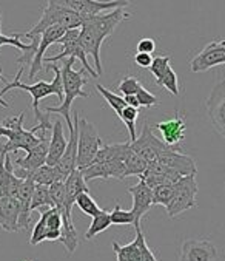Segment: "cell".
I'll use <instances>...</instances> for the list:
<instances>
[{"mask_svg":"<svg viewBox=\"0 0 225 261\" xmlns=\"http://www.w3.org/2000/svg\"><path fill=\"white\" fill-rule=\"evenodd\" d=\"M46 70H52L54 71V79L51 82H46V81H39L33 85H28V84H23L20 82V77L25 71V68H19L16 77L13 82H8L2 91H0V96H4L7 91L13 90V88H20V90H25L31 94V99H33V112H34V116H36V121L39 122L36 127L39 128V132H43L46 133V130H51L52 125H51V119H49V115L48 113H42L40 112V107H39V102L45 97H48L49 94H55L59 97L61 103L64 102V85H62V70L61 67L54 65V64H46Z\"/></svg>","mask_w":225,"mask_h":261,"instance_id":"obj_1","label":"cell"},{"mask_svg":"<svg viewBox=\"0 0 225 261\" xmlns=\"http://www.w3.org/2000/svg\"><path fill=\"white\" fill-rule=\"evenodd\" d=\"M76 59L70 58L64 62V67L61 68L62 70V85H64V102L61 103L59 107H46L45 109V113L51 115V113H58L61 115L67 125H68V130L71 132L74 128V124H73V119H71V106L76 97H90V94L87 91H83V85L88 82V76L85 73V70H74L73 68V64H74Z\"/></svg>","mask_w":225,"mask_h":261,"instance_id":"obj_2","label":"cell"},{"mask_svg":"<svg viewBox=\"0 0 225 261\" xmlns=\"http://www.w3.org/2000/svg\"><path fill=\"white\" fill-rule=\"evenodd\" d=\"M82 23H83V19L74 11L67 10L59 5L48 4L42 13L40 20L23 36L28 39H33V37H39L43 31H46L51 27H64L65 30H76V28H80Z\"/></svg>","mask_w":225,"mask_h":261,"instance_id":"obj_3","label":"cell"},{"mask_svg":"<svg viewBox=\"0 0 225 261\" xmlns=\"http://www.w3.org/2000/svg\"><path fill=\"white\" fill-rule=\"evenodd\" d=\"M23 118H25V113H20L19 116H11L4 121V127L10 130L8 141L7 144L2 145L5 153H16L17 150L30 151L36 145H39L42 139H45V136L43 138L36 136V132H39L37 127H33L31 130H25Z\"/></svg>","mask_w":225,"mask_h":261,"instance_id":"obj_4","label":"cell"},{"mask_svg":"<svg viewBox=\"0 0 225 261\" xmlns=\"http://www.w3.org/2000/svg\"><path fill=\"white\" fill-rule=\"evenodd\" d=\"M103 147V141L93 122L87 118H79V136H77V169H85L93 161L99 150Z\"/></svg>","mask_w":225,"mask_h":261,"instance_id":"obj_5","label":"cell"},{"mask_svg":"<svg viewBox=\"0 0 225 261\" xmlns=\"http://www.w3.org/2000/svg\"><path fill=\"white\" fill-rule=\"evenodd\" d=\"M175 187V195L173 199L170 201L165 208L170 218H176L182 212H187L190 208L198 207L196 195H198V182H196V175H188V176H181L179 181L173 184Z\"/></svg>","mask_w":225,"mask_h":261,"instance_id":"obj_6","label":"cell"},{"mask_svg":"<svg viewBox=\"0 0 225 261\" xmlns=\"http://www.w3.org/2000/svg\"><path fill=\"white\" fill-rule=\"evenodd\" d=\"M79 34H80V28H76V30H67V33L59 39V45H62V51L58 55V56H52V58H46L43 59L45 64H54L58 61H62V59H77L80 61L82 67L85 71H88V74L91 77H97L99 74L96 73V70L88 64L87 61V53L85 49L80 43V39H79Z\"/></svg>","mask_w":225,"mask_h":261,"instance_id":"obj_7","label":"cell"},{"mask_svg":"<svg viewBox=\"0 0 225 261\" xmlns=\"http://www.w3.org/2000/svg\"><path fill=\"white\" fill-rule=\"evenodd\" d=\"M48 4L71 10L83 20H87L90 17L102 14L106 10L125 8L128 7V0H111V2H103V0H48Z\"/></svg>","mask_w":225,"mask_h":261,"instance_id":"obj_8","label":"cell"},{"mask_svg":"<svg viewBox=\"0 0 225 261\" xmlns=\"http://www.w3.org/2000/svg\"><path fill=\"white\" fill-rule=\"evenodd\" d=\"M134 229H136V238L130 244L122 246L118 241H112V249L116 252L118 261H157L153 250L147 244L140 226Z\"/></svg>","mask_w":225,"mask_h":261,"instance_id":"obj_9","label":"cell"},{"mask_svg":"<svg viewBox=\"0 0 225 261\" xmlns=\"http://www.w3.org/2000/svg\"><path fill=\"white\" fill-rule=\"evenodd\" d=\"M217 65H225V39L207 43L190 62L193 73H204Z\"/></svg>","mask_w":225,"mask_h":261,"instance_id":"obj_10","label":"cell"},{"mask_svg":"<svg viewBox=\"0 0 225 261\" xmlns=\"http://www.w3.org/2000/svg\"><path fill=\"white\" fill-rule=\"evenodd\" d=\"M205 106L213 128L225 139V79L214 85Z\"/></svg>","mask_w":225,"mask_h":261,"instance_id":"obj_11","label":"cell"},{"mask_svg":"<svg viewBox=\"0 0 225 261\" xmlns=\"http://www.w3.org/2000/svg\"><path fill=\"white\" fill-rule=\"evenodd\" d=\"M130 145H131V150L134 153H137L140 158H144L147 163L156 161L157 160V154L160 151H163L165 148L170 147V145L165 144L160 138H157L153 133V130H151V127H150L148 122L144 124V128H142L140 136L136 141L130 142Z\"/></svg>","mask_w":225,"mask_h":261,"instance_id":"obj_12","label":"cell"},{"mask_svg":"<svg viewBox=\"0 0 225 261\" xmlns=\"http://www.w3.org/2000/svg\"><path fill=\"white\" fill-rule=\"evenodd\" d=\"M160 164L173 169L175 172H178L181 176H188V175H196L198 173V167L196 163L191 156L182 153L181 147H168L163 151H160L157 154V160Z\"/></svg>","mask_w":225,"mask_h":261,"instance_id":"obj_13","label":"cell"},{"mask_svg":"<svg viewBox=\"0 0 225 261\" xmlns=\"http://www.w3.org/2000/svg\"><path fill=\"white\" fill-rule=\"evenodd\" d=\"M217 249L205 238H190L181 246L179 261H216Z\"/></svg>","mask_w":225,"mask_h":261,"instance_id":"obj_14","label":"cell"},{"mask_svg":"<svg viewBox=\"0 0 225 261\" xmlns=\"http://www.w3.org/2000/svg\"><path fill=\"white\" fill-rule=\"evenodd\" d=\"M127 19H130V13H127L125 8H116V10H111L106 14H97L94 17H90L83 20V23L91 27L94 31H97L100 36L106 39Z\"/></svg>","mask_w":225,"mask_h":261,"instance_id":"obj_15","label":"cell"},{"mask_svg":"<svg viewBox=\"0 0 225 261\" xmlns=\"http://www.w3.org/2000/svg\"><path fill=\"white\" fill-rule=\"evenodd\" d=\"M48 145L49 142L45 139L40 141L39 145H36L33 150L26 151V154L23 158H17L14 161L13 166L19 167V175L20 178H26L28 175H31L33 172H36L37 169H40L42 166L46 164V156H48Z\"/></svg>","mask_w":225,"mask_h":261,"instance_id":"obj_16","label":"cell"},{"mask_svg":"<svg viewBox=\"0 0 225 261\" xmlns=\"http://www.w3.org/2000/svg\"><path fill=\"white\" fill-rule=\"evenodd\" d=\"M128 192L133 196L131 212L134 215V227H137L140 226L142 217L153 207V189L144 179H139V182L131 186Z\"/></svg>","mask_w":225,"mask_h":261,"instance_id":"obj_17","label":"cell"},{"mask_svg":"<svg viewBox=\"0 0 225 261\" xmlns=\"http://www.w3.org/2000/svg\"><path fill=\"white\" fill-rule=\"evenodd\" d=\"M85 181L91 179H109L116 178L119 181L125 179V166L122 161H100V163H93L85 169H80Z\"/></svg>","mask_w":225,"mask_h":261,"instance_id":"obj_18","label":"cell"},{"mask_svg":"<svg viewBox=\"0 0 225 261\" xmlns=\"http://www.w3.org/2000/svg\"><path fill=\"white\" fill-rule=\"evenodd\" d=\"M159 133H160V139L172 145V147H179V144L184 141L185 138V128H187V122H185V118L182 115H179V112L176 110L175 112V116L172 119H166V121H162V122H157L154 125Z\"/></svg>","mask_w":225,"mask_h":261,"instance_id":"obj_19","label":"cell"},{"mask_svg":"<svg viewBox=\"0 0 225 261\" xmlns=\"http://www.w3.org/2000/svg\"><path fill=\"white\" fill-rule=\"evenodd\" d=\"M67 33V30L64 27H51L48 28L46 31H43L40 34V39H39V46H37V53L33 59V64L30 67V74L28 77L30 79H34L40 71H42V64H43V55L45 51L48 49V46L58 43L59 39Z\"/></svg>","mask_w":225,"mask_h":261,"instance_id":"obj_20","label":"cell"},{"mask_svg":"<svg viewBox=\"0 0 225 261\" xmlns=\"http://www.w3.org/2000/svg\"><path fill=\"white\" fill-rule=\"evenodd\" d=\"M79 39H80V43L85 49L87 56L90 55L93 58L94 65H96V73L100 76L103 73V67H102V61H100V46H102L105 37L100 36L97 31H94L91 27L82 23Z\"/></svg>","mask_w":225,"mask_h":261,"instance_id":"obj_21","label":"cell"},{"mask_svg":"<svg viewBox=\"0 0 225 261\" xmlns=\"http://www.w3.org/2000/svg\"><path fill=\"white\" fill-rule=\"evenodd\" d=\"M139 179H144L151 189H154L162 184H175L176 181L181 179V175L175 172L173 169L160 164L159 161H153V163H148L145 173Z\"/></svg>","mask_w":225,"mask_h":261,"instance_id":"obj_22","label":"cell"},{"mask_svg":"<svg viewBox=\"0 0 225 261\" xmlns=\"http://www.w3.org/2000/svg\"><path fill=\"white\" fill-rule=\"evenodd\" d=\"M20 202L17 198H0V227L7 232H19Z\"/></svg>","mask_w":225,"mask_h":261,"instance_id":"obj_23","label":"cell"},{"mask_svg":"<svg viewBox=\"0 0 225 261\" xmlns=\"http://www.w3.org/2000/svg\"><path fill=\"white\" fill-rule=\"evenodd\" d=\"M52 135H51V141L48 145V156H46V166L54 167L61 161V158L64 156L68 141L64 135V124L62 121H55L52 124Z\"/></svg>","mask_w":225,"mask_h":261,"instance_id":"obj_24","label":"cell"},{"mask_svg":"<svg viewBox=\"0 0 225 261\" xmlns=\"http://www.w3.org/2000/svg\"><path fill=\"white\" fill-rule=\"evenodd\" d=\"M85 192H90L88 190V186H87V181L80 172V169H76L65 181V193H67V201L74 205L76 204V198L77 195L80 193H85Z\"/></svg>","mask_w":225,"mask_h":261,"instance_id":"obj_25","label":"cell"},{"mask_svg":"<svg viewBox=\"0 0 225 261\" xmlns=\"http://www.w3.org/2000/svg\"><path fill=\"white\" fill-rule=\"evenodd\" d=\"M124 166H125V178H128V176H139L140 178L145 173L148 163L131 150L124 161Z\"/></svg>","mask_w":225,"mask_h":261,"instance_id":"obj_26","label":"cell"},{"mask_svg":"<svg viewBox=\"0 0 225 261\" xmlns=\"http://www.w3.org/2000/svg\"><path fill=\"white\" fill-rule=\"evenodd\" d=\"M109 226H111L109 212H106L102 208V211L96 217H93V221H91V224H90V227H88V230L85 233V240H93L96 235L105 232Z\"/></svg>","mask_w":225,"mask_h":261,"instance_id":"obj_27","label":"cell"},{"mask_svg":"<svg viewBox=\"0 0 225 261\" xmlns=\"http://www.w3.org/2000/svg\"><path fill=\"white\" fill-rule=\"evenodd\" d=\"M43 207H46V208L54 207V202L49 195V187L36 184V189H34V193L31 198V211H40Z\"/></svg>","mask_w":225,"mask_h":261,"instance_id":"obj_28","label":"cell"},{"mask_svg":"<svg viewBox=\"0 0 225 261\" xmlns=\"http://www.w3.org/2000/svg\"><path fill=\"white\" fill-rule=\"evenodd\" d=\"M96 90L100 93V96H103V99L108 102V106H109L112 110H115V113H116L118 116H121L122 110L127 107L125 99H124L122 96L116 94V93H112L111 90L105 88V87H103V85H100V84H96Z\"/></svg>","mask_w":225,"mask_h":261,"instance_id":"obj_29","label":"cell"},{"mask_svg":"<svg viewBox=\"0 0 225 261\" xmlns=\"http://www.w3.org/2000/svg\"><path fill=\"white\" fill-rule=\"evenodd\" d=\"M26 178L33 179L36 184H40V186H51L54 182H58V179H55V170L54 167L51 166H42L40 169H37L36 172H33L31 175H28Z\"/></svg>","mask_w":225,"mask_h":261,"instance_id":"obj_30","label":"cell"},{"mask_svg":"<svg viewBox=\"0 0 225 261\" xmlns=\"http://www.w3.org/2000/svg\"><path fill=\"white\" fill-rule=\"evenodd\" d=\"M137 118H139V109L130 107V106H127V107L122 110L121 116H119V119L122 121V124H125L127 128H128L130 141H131V142L137 139V135H136V121H137Z\"/></svg>","mask_w":225,"mask_h":261,"instance_id":"obj_31","label":"cell"},{"mask_svg":"<svg viewBox=\"0 0 225 261\" xmlns=\"http://www.w3.org/2000/svg\"><path fill=\"white\" fill-rule=\"evenodd\" d=\"M76 205L80 208V211L88 215V217H96L102 208L97 205V202L93 199V196L90 195V192H85V193H80L77 195L76 198Z\"/></svg>","mask_w":225,"mask_h":261,"instance_id":"obj_32","label":"cell"},{"mask_svg":"<svg viewBox=\"0 0 225 261\" xmlns=\"http://www.w3.org/2000/svg\"><path fill=\"white\" fill-rule=\"evenodd\" d=\"M175 195V187L173 184H162L153 189V205L156 204H162V205H168L170 201L173 199Z\"/></svg>","mask_w":225,"mask_h":261,"instance_id":"obj_33","label":"cell"},{"mask_svg":"<svg viewBox=\"0 0 225 261\" xmlns=\"http://www.w3.org/2000/svg\"><path fill=\"white\" fill-rule=\"evenodd\" d=\"M156 84L162 88H165L166 91H170L173 96H179V81H178V74L176 71L170 67L166 70V73L156 81Z\"/></svg>","mask_w":225,"mask_h":261,"instance_id":"obj_34","label":"cell"},{"mask_svg":"<svg viewBox=\"0 0 225 261\" xmlns=\"http://www.w3.org/2000/svg\"><path fill=\"white\" fill-rule=\"evenodd\" d=\"M111 224L116 226H124V224H134V215L131 211H124L121 204H116L115 208L109 212Z\"/></svg>","mask_w":225,"mask_h":261,"instance_id":"obj_35","label":"cell"},{"mask_svg":"<svg viewBox=\"0 0 225 261\" xmlns=\"http://www.w3.org/2000/svg\"><path fill=\"white\" fill-rule=\"evenodd\" d=\"M170 61H172L170 56H156V58H153V62L150 65V73L154 76L156 81L160 79L166 73V70L170 68Z\"/></svg>","mask_w":225,"mask_h":261,"instance_id":"obj_36","label":"cell"},{"mask_svg":"<svg viewBox=\"0 0 225 261\" xmlns=\"http://www.w3.org/2000/svg\"><path fill=\"white\" fill-rule=\"evenodd\" d=\"M142 87H144V85H142V82H140L137 77H134V76H127V77H124V79L119 82L118 90H119L124 96H134Z\"/></svg>","mask_w":225,"mask_h":261,"instance_id":"obj_37","label":"cell"},{"mask_svg":"<svg viewBox=\"0 0 225 261\" xmlns=\"http://www.w3.org/2000/svg\"><path fill=\"white\" fill-rule=\"evenodd\" d=\"M139 100V106L140 107H145V109H151V107H156L159 106V99L156 94H153L151 91H148L145 87H142L136 94H134Z\"/></svg>","mask_w":225,"mask_h":261,"instance_id":"obj_38","label":"cell"},{"mask_svg":"<svg viewBox=\"0 0 225 261\" xmlns=\"http://www.w3.org/2000/svg\"><path fill=\"white\" fill-rule=\"evenodd\" d=\"M137 53H148L153 55L154 49H156V42L150 37H144L137 42Z\"/></svg>","mask_w":225,"mask_h":261,"instance_id":"obj_39","label":"cell"},{"mask_svg":"<svg viewBox=\"0 0 225 261\" xmlns=\"http://www.w3.org/2000/svg\"><path fill=\"white\" fill-rule=\"evenodd\" d=\"M151 62H153V58L148 53H136L134 55V64L140 68H150Z\"/></svg>","mask_w":225,"mask_h":261,"instance_id":"obj_40","label":"cell"},{"mask_svg":"<svg viewBox=\"0 0 225 261\" xmlns=\"http://www.w3.org/2000/svg\"><path fill=\"white\" fill-rule=\"evenodd\" d=\"M124 99L127 102V106H130V107H134V109H139L140 107L139 106V100H137L136 96H124Z\"/></svg>","mask_w":225,"mask_h":261,"instance_id":"obj_41","label":"cell"},{"mask_svg":"<svg viewBox=\"0 0 225 261\" xmlns=\"http://www.w3.org/2000/svg\"><path fill=\"white\" fill-rule=\"evenodd\" d=\"M0 81H4L5 84H8V82H7V79H5V77H4V74H2V67H0ZM0 106H2L4 109H10V103H8L2 96H0Z\"/></svg>","mask_w":225,"mask_h":261,"instance_id":"obj_42","label":"cell"},{"mask_svg":"<svg viewBox=\"0 0 225 261\" xmlns=\"http://www.w3.org/2000/svg\"><path fill=\"white\" fill-rule=\"evenodd\" d=\"M8 135H10V130L5 128L4 125H0V136H7L8 138Z\"/></svg>","mask_w":225,"mask_h":261,"instance_id":"obj_43","label":"cell"},{"mask_svg":"<svg viewBox=\"0 0 225 261\" xmlns=\"http://www.w3.org/2000/svg\"><path fill=\"white\" fill-rule=\"evenodd\" d=\"M0 30H2V10H0Z\"/></svg>","mask_w":225,"mask_h":261,"instance_id":"obj_44","label":"cell"}]
</instances>
